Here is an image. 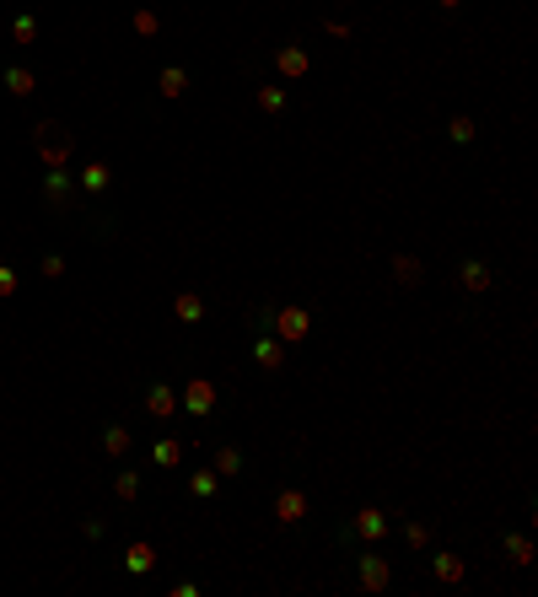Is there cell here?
<instances>
[{
    "instance_id": "20",
    "label": "cell",
    "mask_w": 538,
    "mask_h": 597,
    "mask_svg": "<svg viewBox=\"0 0 538 597\" xmlns=\"http://www.w3.org/2000/svg\"><path fill=\"white\" fill-rule=\"evenodd\" d=\"M404 538L420 549V543H431V528H425V522H409V528H404Z\"/></svg>"
},
{
    "instance_id": "24",
    "label": "cell",
    "mask_w": 538,
    "mask_h": 597,
    "mask_svg": "<svg viewBox=\"0 0 538 597\" xmlns=\"http://www.w3.org/2000/svg\"><path fill=\"white\" fill-rule=\"evenodd\" d=\"M11 291H17V275H11V269H0V296H11Z\"/></svg>"
},
{
    "instance_id": "7",
    "label": "cell",
    "mask_w": 538,
    "mask_h": 597,
    "mask_svg": "<svg viewBox=\"0 0 538 597\" xmlns=\"http://www.w3.org/2000/svg\"><path fill=\"white\" fill-rule=\"evenodd\" d=\"M253 355H259V366H280V361H286V345H280V339H259V345H253Z\"/></svg>"
},
{
    "instance_id": "1",
    "label": "cell",
    "mask_w": 538,
    "mask_h": 597,
    "mask_svg": "<svg viewBox=\"0 0 538 597\" xmlns=\"http://www.w3.org/2000/svg\"><path fill=\"white\" fill-rule=\"evenodd\" d=\"M269 318H275V329H280V345H302V339H307V312L302 307H280V312H269Z\"/></svg>"
},
{
    "instance_id": "3",
    "label": "cell",
    "mask_w": 538,
    "mask_h": 597,
    "mask_svg": "<svg viewBox=\"0 0 538 597\" xmlns=\"http://www.w3.org/2000/svg\"><path fill=\"white\" fill-rule=\"evenodd\" d=\"M275 65H280V76H291V81H296V76H307V49H280V54H275Z\"/></svg>"
},
{
    "instance_id": "4",
    "label": "cell",
    "mask_w": 538,
    "mask_h": 597,
    "mask_svg": "<svg viewBox=\"0 0 538 597\" xmlns=\"http://www.w3.org/2000/svg\"><path fill=\"white\" fill-rule=\"evenodd\" d=\"M361 587H366V592H377V587H388V565H382L377 555H366V559H361Z\"/></svg>"
},
{
    "instance_id": "23",
    "label": "cell",
    "mask_w": 538,
    "mask_h": 597,
    "mask_svg": "<svg viewBox=\"0 0 538 597\" xmlns=\"http://www.w3.org/2000/svg\"><path fill=\"white\" fill-rule=\"evenodd\" d=\"M506 549H512V559H517V565H528V555H533V549H528V538H506Z\"/></svg>"
},
{
    "instance_id": "18",
    "label": "cell",
    "mask_w": 538,
    "mask_h": 597,
    "mask_svg": "<svg viewBox=\"0 0 538 597\" xmlns=\"http://www.w3.org/2000/svg\"><path fill=\"white\" fill-rule=\"evenodd\" d=\"M184 92V70H162V97H178Z\"/></svg>"
},
{
    "instance_id": "25",
    "label": "cell",
    "mask_w": 538,
    "mask_h": 597,
    "mask_svg": "<svg viewBox=\"0 0 538 597\" xmlns=\"http://www.w3.org/2000/svg\"><path fill=\"white\" fill-rule=\"evenodd\" d=\"M436 6H447V11H453V6H463V0H436Z\"/></svg>"
},
{
    "instance_id": "5",
    "label": "cell",
    "mask_w": 538,
    "mask_h": 597,
    "mask_svg": "<svg viewBox=\"0 0 538 597\" xmlns=\"http://www.w3.org/2000/svg\"><path fill=\"white\" fill-rule=\"evenodd\" d=\"M124 565L135 571V576H145V571L156 565V549H151V543H129V549H124Z\"/></svg>"
},
{
    "instance_id": "15",
    "label": "cell",
    "mask_w": 538,
    "mask_h": 597,
    "mask_svg": "<svg viewBox=\"0 0 538 597\" xmlns=\"http://www.w3.org/2000/svg\"><path fill=\"white\" fill-rule=\"evenodd\" d=\"M447 135H453L457 145H468V140H474V119H463V113H457V119L447 124Z\"/></svg>"
},
{
    "instance_id": "13",
    "label": "cell",
    "mask_w": 538,
    "mask_h": 597,
    "mask_svg": "<svg viewBox=\"0 0 538 597\" xmlns=\"http://www.w3.org/2000/svg\"><path fill=\"white\" fill-rule=\"evenodd\" d=\"M259 108L280 113V108H286V92H280V86H259Z\"/></svg>"
},
{
    "instance_id": "21",
    "label": "cell",
    "mask_w": 538,
    "mask_h": 597,
    "mask_svg": "<svg viewBox=\"0 0 538 597\" xmlns=\"http://www.w3.org/2000/svg\"><path fill=\"white\" fill-rule=\"evenodd\" d=\"M81 183H86V188H103V183H108V167H97V162H92V167L81 172Z\"/></svg>"
},
{
    "instance_id": "19",
    "label": "cell",
    "mask_w": 538,
    "mask_h": 597,
    "mask_svg": "<svg viewBox=\"0 0 538 597\" xmlns=\"http://www.w3.org/2000/svg\"><path fill=\"white\" fill-rule=\"evenodd\" d=\"M156 463H178V457H184V447H178V441H156Z\"/></svg>"
},
{
    "instance_id": "17",
    "label": "cell",
    "mask_w": 538,
    "mask_h": 597,
    "mask_svg": "<svg viewBox=\"0 0 538 597\" xmlns=\"http://www.w3.org/2000/svg\"><path fill=\"white\" fill-rule=\"evenodd\" d=\"M145 409H151V414H172V393H167V388H151Z\"/></svg>"
},
{
    "instance_id": "22",
    "label": "cell",
    "mask_w": 538,
    "mask_h": 597,
    "mask_svg": "<svg viewBox=\"0 0 538 597\" xmlns=\"http://www.w3.org/2000/svg\"><path fill=\"white\" fill-rule=\"evenodd\" d=\"M188 490H194V495H215V474H194V479H188Z\"/></svg>"
},
{
    "instance_id": "16",
    "label": "cell",
    "mask_w": 538,
    "mask_h": 597,
    "mask_svg": "<svg viewBox=\"0 0 538 597\" xmlns=\"http://www.w3.org/2000/svg\"><path fill=\"white\" fill-rule=\"evenodd\" d=\"M6 86H11V92H17V97H27V92H33V76H27V70H6Z\"/></svg>"
},
{
    "instance_id": "2",
    "label": "cell",
    "mask_w": 538,
    "mask_h": 597,
    "mask_svg": "<svg viewBox=\"0 0 538 597\" xmlns=\"http://www.w3.org/2000/svg\"><path fill=\"white\" fill-rule=\"evenodd\" d=\"M275 516H280V522H302V516H307V495H302V490H280Z\"/></svg>"
},
{
    "instance_id": "10",
    "label": "cell",
    "mask_w": 538,
    "mask_h": 597,
    "mask_svg": "<svg viewBox=\"0 0 538 597\" xmlns=\"http://www.w3.org/2000/svg\"><path fill=\"white\" fill-rule=\"evenodd\" d=\"M436 576L441 581H463V559L457 555H436Z\"/></svg>"
},
{
    "instance_id": "8",
    "label": "cell",
    "mask_w": 538,
    "mask_h": 597,
    "mask_svg": "<svg viewBox=\"0 0 538 597\" xmlns=\"http://www.w3.org/2000/svg\"><path fill=\"white\" fill-rule=\"evenodd\" d=\"M355 533H361V538H382V533H388V516H382V512H361V516H355Z\"/></svg>"
},
{
    "instance_id": "11",
    "label": "cell",
    "mask_w": 538,
    "mask_h": 597,
    "mask_svg": "<svg viewBox=\"0 0 538 597\" xmlns=\"http://www.w3.org/2000/svg\"><path fill=\"white\" fill-rule=\"evenodd\" d=\"M178 318H184V323H199V318H205V302H199V296H178Z\"/></svg>"
},
{
    "instance_id": "14",
    "label": "cell",
    "mask_w": 538,
    "mask_h": 597,
    "mask_svg": "<svg viewBox=\"0 0 538 597\" xmlns=\"http://www.w3.org/2000/svg\"><path fill=\"white\" fill-rule=\"evenodd\" d=\"M243 468V452L237 447H221V457H215V474H237Z\"/></svg>"
},
{
    "instance_id": "6",
    "label": "cell",
    "mask_w": 538,
    "mask_h": 597,
    "mask_svg": "<svg viewBox=\"0 0 538 597\" xmlns=\"http://www.w3.org/2000/svg\"><path fill=\"white\" fill-rule=\"evenodd\" d=\"M188 409L210 414V409H215V388H210V382H188Z\"/></svg>"
},
{
    "instance_id": "12",
    "label": "cell",
    "mask_w": 538,
    "mask_h": 597,
    "mask_svg": "<svg viewBox=\"0 0 538 597\" xmlns=\"http://www.w3.org/2000/svg\"><path fill=\"white\" fill-rule=\"evenodd\" d=\"M393 275L404 280V286H414V280H420V264H414L409 253H398V259H393Z\"/></svg>"
},
{
    "instance_id": "9",
    "label": "cell",
    "mask_w": 538,
    "mask_h": 597,
    "mask_svg": "<svg viewBox=\"0 0 538 597\" xmlns=\"http://www.w3.org/2000/svg\"><path fill=\"white\" fill-rule=\"evenodd\" d=\"M457 286L484 291V286H490V269H484V264H463V269H457Z\"/></svg>"
}]
</instances>
